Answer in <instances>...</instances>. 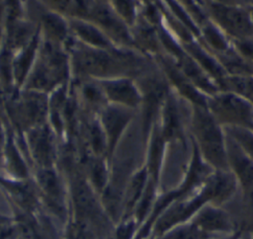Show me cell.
Returning <instances> with one entry per match:
<instances>
[{"instance_id":"30bf717a","label":"cell","mask_w":253,"mask_h":239,"mask_svg":"<svg viewBox=\"0 0 253 239\" xmlns=\"http://www.w3.org/2000/svg\"><path fill=\"white\" fill-rule=\"evenodd\" d=\"M128 117L120 110H109L105 115V123L109 131L111 142L114 143Z\"/></svg>"},{"instance_id":"d4e9b609","label":"cell","mask_w":253,"mask_h":239,"mask_svg":"<svg viewBox=\"0 0 253 239\" xmlns=\"http://www.w3.org/2000/svg\"><path fill=\"white\" fill-rule=\"evenodd\" d=\"M80 238V231L77 226H74L70 232H69V238L68 239H79Z\"/></svg>"},{"instance_id":"277c9868","label":"cell","mask_w":253,"mask_h":239,"mask_svg":"<svg viewBox=\"0 0 253 239\" xmlns=\"http://www.w3.org/2000/svg\"><path fill=\"white\" fill-rule=\"evenodd\" d=\"M230 163L234 167L240 180L246 186L253 184V160L249 159L240 146L230 138L227 148Z\"/></svg>"},{"instance_id":"3957f363","label":"cell","mask_w":253,"mask_h":239,"mask_svg":"<svg viewBox=\"0 0 253 239\" xmlns=\"http://www.w3.org/2000/svg\"><path fill=\"white\" fill-rule=\"evenodd\" d=\"M211 12L219 25L239 40L253 37V22L248 13L234 6L211 4Z\"/></svg>"},{"instance_id":"7402d4cb","label":"cell","mask_w":253,"mask_h":239,"mask_svg":"<svg viewBox=\"0 0 253 239\" xmlns=\"http://www.w3.org/2000/svg\"><path fill=\"white\" fill-rule=\"evenodd\" d=\"M150 199H151V190H148L147 194L145 195L143 200L141 201L138 209H137V215L139 218H142V216L144 215L147 207H148V204H149V201H150Z\"/></svg>"},{"instance_id":"603a6c76","label":"cell","mask_w":253,"mask_h":239,"mask_svg":"<svg viewBox=\"0 0 253 239\" xmlns=\"http://www.w3.org/2000/svg\"><path fill=\"white\" fill-rule=\"evenodd\" d=\"M20 239H35L34 232L29 224L22 223L20 225Z\"/></svg>"},{"instance_id":"484cf974","label":"cell","mask_w":253,"mask_h":239,"mask_svg":"<svg viewBox=\"0 0 253 239\" xmlns=\"http://www.w3.org/2000/svg\"><path fill=\"white\" fill-rule=\"evenodd\" d=\"M8 233H9V231L7 229L0 227V239H3L4 237H6L8 235Z\"/></svg>"},{"instance_id":"6da1fadb","label":"cell","mask_w":253,"mask_h":239,"mask_svg":"<svg viewBox=\"0 0 253 239\" xmlns=\"http://www.w3.org/2000/svg\"><path fill=\"white\" fill-rule=\"evenodd\" d=\"M194 131L206 158L213 165L225 168L227 165L225 147L216 120L206 106L197 105L193 118Z\"/></svg>"},{"instance_id":"e0dca14e","label":"cell","mask_w":253,"mask_h":239,"mask_svg":"<svg viewBox=\"0 0 253 239\" xmlns=\"http://www.w3.org/2000/svg\"><path fill=\"white\" fill-rule=\"evenodd\" d=\"M46 29L55 37L63 38L65 34V26L63 22L54 15H47L44 18Z\"/></svg>"},{"instance_id":"8992f818","label":"cell","mask_w":253,"mask_h":239,"mask_svg":"<svg viewBox=\"0 0 253 239\" xmlns=\"http://www.w3.org/2000/svg\"><path fill=\"white\" fill-rule=\"evenodd\" d=\"M106 88L109 96L114 100L121 101L128 105H135L139 100L135 90L128 82H112L107 84Z\"/></svg>"},{"instance_id":"9c48e42d","label":"cell","mask_w":253,"mask_h":239,"mask_svg":"<svg viewBox=\"0 0 253 239\" xmlns=\"http://www.w3.org/2000/svg\"><path fill=\"white\" fill-rule=\"evenodd\" d=\"M228 133L240 148L253 159V131L250 128L229 125Z\"/></svg>"},{"instance_id":"ac0fdd59","label":"cell","mask_w":253,"mask_h":239,"mask_svg":"<svg viewBox=\"0 0 253 239\" xmlns=\"http://www.w3.org/2000/svg\"><path fill=\"white\" fill-rule=\"evenodd\" d=\"M144 179H145V175L144 172H141L140 174H138L132 181L130 190H129V194H128V199H127V207H131V205L135 202V200L137 199L141 189L143 187V183H144Z\"/></svg>"},{"instance_id":"d6986e66","label":"cell","mask_w":253,"mask_h":239,"mask_svg":"<svg viewBox=\"0 0 253 239\" xmlns=\"http://www.w3.org/2000/svg\"><path fill=\"white\" fill-rule=\"evenodd\" d=\"M34 42L28 47V49L20 56L19 60L16 62L15 64V67H16V75L18 78L20 77H23L25 72H26V69L31 61V58L33 56V53H34Z\"/></svg>"},{"instance_id":"9a60e30c","label":"cell","mask_w":253,"mask_h":239,"mask_svg":"<svg viewBox=\"0 0 253 239\" xmlns=\"http://www.w3.org/2000/svg\"><path fill=\"white\" fill-rule=\"evenodd\" d=\"M96 17L97 19L106 27H108L109 29L115 31L117 34H119L120 32L123 34V27L120 25L119 21L111 14V12H109L106 9H97L96 10Z\"/></svg>"},{"instance_id":"5b68a950","label":"cell","mask_w":253,"mask_h":239,"mask_svg":"<svg viewBox=\"0 0 253 239\" xmlns=\"http://www.w3.org/2000/svg\"><path fill=\"white\" fill-rule=\"evenodd\" d=\"M31 143L36 159L41 164H49L52 155V145L48 131L43 128L38 129L31 135Z\"/></svg>"},{"instance_id":"ffe728a7","label":"cell","mask_w":253,"mask_h":239,"mask_svg":"<svg viewBox=\"0 0 253 239\" xmlns=\"http://www.w3.org/2000/svg\"><path fill=\"white\" fill-rule=\"evenodd\" d=\"M92 177H93V181L96 184V186L98 188H103L106 182V172H105V168L104 166L99 163L96 162L93 164L92 166Z\"/></svg>"},{"instance_id":"8fae6325","label":"cell","mask_w":253,"mask_h":239,"mask_svg":"<svg viewBox=\"0 0 253 239\" xmlns=\"http://www.w3.org/2000/svg\"><path fill=\"white\" fill-rule=\"evenodd\" d=\"M75 202L78 210L83 214L87 215L94 211L95 202L92 194L90 193L88 187L83 184H77L75 187Z\"/></svg>"},{"instance_id":"7a4b0ae2","label":"cell","mask_w":253,"mask_h":239,"mask_svg":"<svg viewBox=\"0 0 253 239\" xmlns=\"http://www.w3.org/2000/svg\"><path fill=\"white\" fill-rule=\"evenodd\" d=\"M209 105L216 120L252 129L253 106L247 100L231 93H225L214 96Z\"/></svg>"},{"instance_id":"52a82bcc","label":"cell","mask_w":253,"mask_h":239,"mask_svg":"<svg viewBox=\"0 0 253 239\" xmlns=\"http://www.w3.org/2000/svg\"><path fill=\"white\" fill-rule=\"evenodd\" d=\"M198 223L210 230H216V229H227L229 227V220L227 216L219 210L208 208L197 219Z\"/></svg>"},{"instance_id":"7c38bea8","label":"cell","mask_w":253,"mask_h":239,"mask_svg":"<svg viewBox=\"0 0 253 239\" xmlns=\"http://www.w3.org/2000/svg\"><path fill=\"white\" fill-rule=\"evenodd\" d=\"M39 181L42 189L52 199H56L59 196V186L55 175L48 170H43L39 174Z\"/></svg>"},{"instance_id":"5bb4252c","label":"cell","mask_w":253,"mask_h":239,"mask_svg":"<svg viewBox=\"0 0 253 239\" xmlns=\"http://www.w3.org/2000/svg\"><path fill=\"white\" fill-rule=\"evenodd\" d=\"M75 29L77 32L81 35L82 38H84L86 40L89 42H92L94 44H99V45H107L106 40L103 38V36L94 28L82 24V23H77L75 25Z\"/></svg>"},{"instance_id":"4316f807","label":"cell","mask_w":253,"mask_h":239,"mask_svg":"<svg viewBox=\"0 0 253 239\" xmlns=\"http://www.w3.org/2000/svg\"><path fill=\"white\" fill-rule=\"evenodd\" d=\"M252 129H253V127H252Z\"/></svg>"},{"instance_id":"2e32d148","label":"cell","mask_w":253,"mask_h":239,"mask_svg":"<svg viewBox=\"0 0 253 239\" xmlns=\"http://www.w3.org/2000/svg\"><path fill=\"white\" fill-rule=\"evenodd\" d=\"M205 36L208 40V41L214 45L215 48L220 49V50H224L226 49V42L224 40V39L220 36V34L217 32V30L214 29V27H212L210 24H207L205 26Z\"/></svg>"},{"instance_id":"cb8c5ba5","label":"cell","mask_w":253,"mask_h":239,"mask_svg":"<svg viewBox=\"0 0 253 239\" xmlns=\"http://www.w3.org/2000/svg\"><path fill=\"white\" fill-rule=\"evenodd\" d=\"M132 232V224H126L122 226L117 233V239H129Z\"/></svg>"},{"instance_id":"44dd1931","label":"cell","mask_w":253,"mask_h":239,"mask_svg":"<svg viewBox=\"0 0 253 239\" xmlns=\"http://www.w3.org/2000/svg\"><path fill=\"white\" fill-rule=\"evenodd\" d=\"M238 48L245 56L253 59V37L241 40L238 42Z\"/></svg>"},{"instance_id":"ba28073f","label":"cell","mask_w":253,"mask_h":239,"mask_svg":"<svg viewBox=\"0 0 253 239\" xmlns=\"http://www.w3.org/2000/svg\"><path fill=\"white\" fill-rule=\"evenodd\" d=\"M228 90H232L237 94L253 100V78L248 75H234L221 79Z\"/></svg>"},{"instance_id":"4fadbf2b","label":"cell","mask_w":253,"mask_h":239,"mask_svg":"<svg viewBox=\"0 0 253 239\" xmlns=\"http://www.w3.org/2000/svg\"><path fill=\"white\" fill-rule=\"evenodd\" d=\"M25 107L27 109V114L29 118L35 120H40L44 114V100L39 95H33L29 97L26 101Z\"/></svg>"}]
</instances>
